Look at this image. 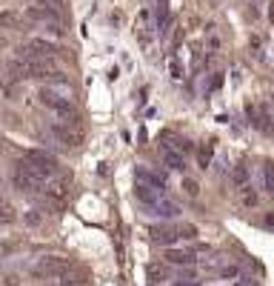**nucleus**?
I'll return each mask as SVG.
<instances>
[{"label":"nucleus","mask_w":274,"mask_h":286,"mask_svg":"<svg viewBox=\"0 0 274 286\" xmlns=\"http://www.w3.org/2000/svg\"><path fill=\"white\" fill-rule=\"evenodd\" d=\"M146 209L151 212V215H160V217H174L177 212H180V209H177V206L171 203V200H166V197H160L157 203L146 206Z\"/></svg>","instance_id":"nucleus-12"},{"label":"nucleus","mask_w":274,"mask_h":286,"mask_svg":"<svg viewBox=\"0 0 274 286\" xmlns=\"http://www.w3.org/2000/svg\"><path fill=\"white\" fill-rule=\"evenodd\" d=\"M11 181H14V186H17L20 192H26V194L40 192V189H43V183H46L43 178H40L37 172L29 169L23 160H17V169H14V178H11Z\"/></svg>","instance_id":"nucleus-4"},{"label":"nucleus","mask_w":274,"mask_h":286,"mask_svg":"<svg viewBox=\"0 0 274 286\" xmlns=\"http://www.w3.org/2000/svg\"><path fill=\"white\" fill-rule=\"evenodd\" d=\"M211 158H214V143H203V146L197 149V163H200V169H208V166H211Z\"/></svg>","instance_id":"nucleus-17"},{"label":"nucleus","mask_w":274,"mask_h":286,"mask_svg":"<svg viewBox=\"0 0 274 286\" xmlns=\"http://www.w3.org/2000/svg\"><path fill=\"white\" fill-rule=\"evenodd\" d=\"M151 240H154V243H166V246H169V243H174V240H177V229H171V226H154V229H151Z\"/></svg>","instance_id":"nucleus-13"},{"label":"nucleus","mask_w":274,"mask_h":286,"mask_svg":"<svg viewBox=\"0 0 274 286\" xmlns=\"http://www.w3.org/2000/svg\"><path fill=\"white\" fill-rule=\"evenodd\" d=\"M40 103H43L46 109H52V112L60 117V123H68V126H80V112L71 106L68 97H63L57 89H40Z\"/></svg>","instance_id":"nucleus-1"},{"label":"nucleus","mask_w":274,"mask_h":286,"mask_svg":"<svg viewBox=\"0 0 274 286\" xmlns=\"http://www.w3.org/2000/svg\"><path fill=\"white\" fill-rule=\"evenodd\" d=\"M243 203L254 206V203H257V192H243Z\"/></svg>","instance_id":"nucleus-24"},{"label":"nucleus","mask_w":274,"mask_h":286,"mask_svg":"<svg viewBox=\"0 0 274 286\" xmlns=\"http://www.w3.org/2000/svg\"><path fill=\"white\" fill-rule=\"evenodd\" d=\"M263 186L274 194V163H263Z\"/></svg>","instance_id":"nucleus-18"},{"label":"nucleus","mask_w":274,"mask_h":286,"mask_svg":"<svg viewBox=\"0 0 274 286\" xmlns=\"http://www.w3.org/2000/svg\"><path fill=\"white\" fill-rule=\"evenodd\" d=\"M223 278H237V266H226V269H223Z\"/></svg>","instance_id":"nucleus-27"},{"label":"nucleus","mask_w":274,"mask_h":286,"mask_svg":"<svg viewBox=\"0 0 274 286\" xmlns=\"http://www.w3.org/2000/svg\"><path fill=\"white\" fill-rule=\"evenodd\" d=\"M249 181H251L249 166H246V163H237V166L231 169V183H234L237 189H246V186H249Z\"/></svg>","instance_id":"nucleus-14"},{"label":"nucleus","mask_w":274,"mask_h":286,"mask_svg":"<svg viewBox=\"0 0 274 286\" xmlns=\"http://www.w3.org/2000/svg\"><path fill=\"white\" fill-rule=\"evenodd\" d=\"M177 238L194 240L197 238V226H194V223H180V226H177Z\"/></svg>","instance_id":"nucleus-20"},{"label":"nucleus","mask_w":274,"mask_h":286,"mask_svg":"<svg viewBox=\"0 0 274 286\" xmlns=\"http://www.w3.org/2000/svg\"><path fill=\"white\" fill-rule=\"evenodd\" d=\"M266 226H274V215H266Z\"/></svg>","instance_id":"nucleus-30"},{"label":"nucleus","mask_w":274,"mask_h":286,"mask_svg":"<svg viewBox=\"0 0 274 286\" xmlns=\"http://www.w3.org/2000/svg\"><path fill=\"white\" fill-rule=\"evenodd\" d=\"M68 266V258H60V255H46V258H40L37 261V266L32 269L34 278H60V275L66 272Z\"/></svg>","instance_id":"nucleus-5"},{"label":"nucleus","mask_w":274,"mask_h":286,"mask_svg":"<svg viewBox=\"0 0 274 286\" xmlns=\"http://www.w3.org/2000/svg\"><path fill=\"white\" fill-rule=\"evenodd\" d=\"M183 189H186V194H189V197H197V194H200V186H197V181H189V178L183 181Z\"/></svg>","instance_id":"nucleus-22"},{"label":"nucleus","mask_w":274,"mask_h":286,"mask_svg":"<svg viewBox=\"0 0 274 286\" xmlns=\"http://www.w3.org/2000/svg\"><path fill=\"white\" fill-rule=\"evenodd\" d=\"M269 20H272V26H274V0L269 3Z\"/></svg>","instance_id":"nucleus-28"},{"label":"nucleus","mask_w":274,"mask_h":286,"mask_svg":"<svg viewBox=\"0 0 274 286\" xmlns=\"http://www.w3.org/2000/svg\"><path fill=\"white\" fill-rule=\"evenodd\" d=\"M3 46H6V40H3V37H0V49H3Z\"/></svg>","instance_id":"nucleus-31"},{"label":"nucleus","mask_w":274,"mask_h":286,"mask_svg":"<svg viewBox=\"0 0 274 286\" xmlns=\"http://www.w3.org/2000/svg\"><path fill=\"white\" fill-rule=\"evenodd\" d=\"M23 163H26L32 172H37L43 181H49V178H55L57 175V158L55 155H49V152H40V149L26 152V155H23Z\"/></svg>","instance_id":"nucleus-2"},{"label":"nucleus","mask_w":274,"mask_h":286,"mask_svg":"<svg viewBox=\"0 0 274 286\" xmlns=\"http://www.w3.org/2000/svg\"><path fill=\"white\" fill-rule=\"evenodd\" d=\"M166 261L174 263V266H194V258L189 249H166Z\"/></svg>","instance_id":"nucleus-11"},{"label":"nucleus","mask_w":274,"mask_h":286,"mask_svg":"<svg viewBox=\"0 0 274 286\" xmlns=\"http://www.w3.org/2000/svg\"><path fill=\"white\" fill-rule=\"evenodd\" d=\"M160 158H163V163H166L169 169L186 172V158H183V155H177V152H171L169 146H160Z\"/></svg>","instance_id":"nucleus-10"},{"label":"nucleus","mask_w":274,"mask_h":286,"mask_svg":"<svg viewBox=\"0 0 274 286\" xmlns=\"http://www.w3.org/2000/svg\"><path fill=\"white\" fill-rule=\"evenodd\" d=\"M6 286H17V278H14V275H9V278H6Z\"/></svg>","instance_id":"nucleus-29"},{"label":"nucleus","mask_w":274,"mask_h":286,"mask_svg":"<svg viewBox=\"0 0 274 286\" xmlns=\"http://www.w3.org/2000/svg\"><path fill=\"white\" fill-rule=\"evenodd\" d=\"M40 192H43L46 197H52L55 203L66 206V200H68V178H49Z\"/></svg>","instance_id":"nucleus-7"},{"label":"nucleus","mask_w":274,"mask_h":286,"mask_svg":"<svg viewBox=\"0 0 274 286\" xmlns=\"http://www.w3.org/2000/svg\"><path fill=\"white\" fill-rule=\"evenodd\" d=\"M135 197L143 206H151V203H157L160 197H166V192H163V189H154V186H146V183H137V186H135Z\"/></svg>","instance_id":"nucleus-8"},{"label":"nucleus","mask_w":274,"mask_h":286,"mask_svg":"<svg viewBox=\"0 0 274 286\" xmlns=\"http://www.w3.org/2000/svg\"><path fill=\"white\" fill-rule=\"evenodd\" d=\"M169 72H171V78H177V80L183 78V69H180V63H177L174 57H171V60H169Z\"/></svg>","instance_id":"nucleus-23"},{"label":"nucleus","mask_w":274,"mask_h":286,"mask_svg":"<svg viewBox=\"0 0 274 286\" xmlns=\"http://www.w3.org/2000/svg\"><path fill=\"white\" fill-rule=\"evenodd\" d=\"M74 286H83V284H74Z\"/></svg>","instance_id":"nucleus-32"},{"label":"nucleus","mask_w":274,"mask_h":286,"mask_svg":"<svg viewBox=\"0 0 274 286\" xmlns=\"http://www.w3.org/2000/svg\"><path fill=\"white\" fill-rule=\"evenodd\" d=\"M148 278H151V284L166 281V269H163V266H157V263H151V266H148Z\"/></svg>","instance_id":"nucleus-21"},{"label":"nucleus","mask_w":274,"mask_h":286,"mask_svg":"<svg viewBox=\"0 0 274 286\" xmlns=\"http://www.w3.org/2000/svg\"><path fill=\"white\" fill-rule=\"evenodd\" d=\"M57 52H60V49H57L52 40H43V37H34V40H29V43H23L20 49H17L20 60H55Z\"/></svg>","instance_id":"nucleus-3"},{"label":"nucleus","mask_w":274,"mask_h":286,"mask_svg":"<svg viewBox=\"0 0 274 286\" xmlns=\"http://www.w3.org/2000/svg\"><path fill=\"white\" fill-rule=\"evenodd\" d=\"M23 17L17 11H0V29H20Z\"/></svg>","instance_id":"nucleus-16"},{"label":"nucleus","mask_w":274,"mask_h":286,"mask_svg":"<svg viewBox=\"0 0 274 286\" xmlns=\"http://www.w3.org/2000/svg\"><path fill=\"white\" fill-rule=\"evenodd\" d=\"M0 200H3V197H0Z\"/></svg>","instance_id":"nucleus-34"},{"label":"nucleus","mask_w":274,"mask_h":286,"mask_svg":"<svg viewBox=\"0 0 274 286\" xmlns=\"http://www.w3.org/2000/svg\"><path fill=\"white\" fill-rule=\"evenodd\" d=\"M272 100H274V95H272Z\"/></svg>","instance_id":"nucleus-33"},{"label":"nucleus","mask_w":274,"mask_h":286,"mask_svg":"<svg viewBox=\"0 0 274 286\" xmlns=\"http://www.w3.org/2000/svg\"><path fill=\"white\" fill-rule=\"evenodd\" d=\"M135 178L137 183H146V186H154V189H166V175H157V172L146 169V166H137Z\"/></svg>","instance_id":"nucleus-9"},{"label":"nucleus","mask_w":274,"mask_h":286,"mask_svg":"<svg viewBox=\"0 0 274 286\" xmlns=\"http://www.w3.org/2000/svg\"><path fill=\"white\" fill-rule=\"evenodd\" d=\"M26 223H29V226H37V223H40V215H37V212H29V215H26Z\"/></svg>","instance_id":"nucleus-25"},{"label":"nucleus","mask_w":274,"mask_h":286,"mask_svg":"<svg viewBox=\"0 0 274 286\" xmlns=\"http://www.w3.org/2000/svg\"><path fill=\"white\" fill-rule=\"evenodd\" d=\"M0 149H3V146H0Z\"/></svg>","instance_id":"nucleus-35"},{"label":"nucleus","mask_w":274,"mask_h":286,"mask_svg":"<svg viewBox=\"0 0 274 286\" xmlns=\"http://www.w3.org/2000/svg\"><path fill=\"white\" fill-rule=\"evenodd\" d=\"M166 140H169V143H163V146H169L171 152H177V155H183V158H186V155H189V152H192V143H189V140H186V137H177V135H166Z\"/></svg>","instance_id":"nucleus-15"},{"label":"nucleus","mask_w":274,"mask_h":286,"mask_svg":"<svg viewBox=\"0 0 274 286\" xmlns=\"http://www.w3.org/2000/svg\"><path fill=\"white\" fill-rule=\"evenodd\" d=\"M14 220H17L14 206H9L6 200H0V223H14Z\"/></svg>","instance_id":"nucleus-19"},{"label":"nucleus","mask_w":274,"mask_h":286,"mask_svg":"<svg viewBox=\"0 0 274 286\" xmlns=\"http://www.w3.org/2000/svg\"><path fill=\"white\" fill-rule=\"evenodd\" d=\"M52 135L63 143V146H68V149H77V146H83V132H80L77 126H68V123H52V129H49Z\"/></svg>","instance_id":"nucleus-6"},{"label":"nucleus","mask_w":274,"mask_h":286,"mask_svg":"<svg viewBox=\"0 0 274 286\" xmlns=\"http://www.w3.org/2000/svg\"><path fill=\"white\" fill-rule=\"evenodd\" d=\"M208 86H211V89H220V86H223V75L217 72L214 78H211V83H208Z\"/></svg>","instance_id":"nucleus-26"}]
</instances>
